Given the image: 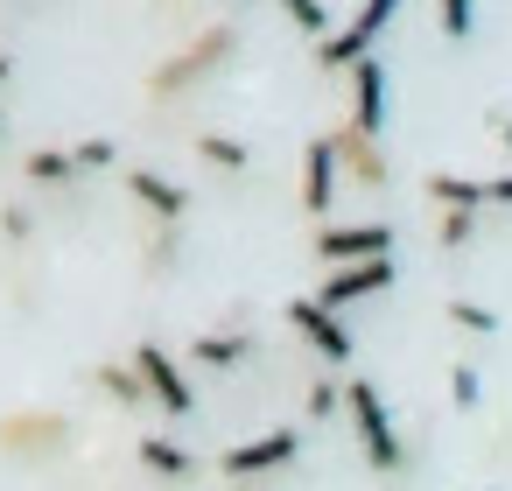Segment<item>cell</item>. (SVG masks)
<instances>
[{"label":"cell","mask_w":512,"mask_h":491,"mask_svg":"<svg viewBox=\"0 0 512 491\" xmlns=\"http://www.w3.org/2000/svg\"><path fill=\"white\" fill-rule=\"evenodd\" d=\"M8 78H15V57H0V85H8Z\"/></svg>","instance_id":"obj_28"},{"label":"cell","mask_w":512,"mask_h":491,"mask_svg":"<svg viewBox=\"0 0 512 491\" xmlns=\"http://www.w3.org/2000/svg\"><path fill=\"white\" fill-rule=\"evenodd\" d=\"M316 260H323V267L393 260V225H323V232H316Z\"/></svg>","instance_id":"obj_5"},{"label":"cell","mask_w":512,"mask_h":491,"mask_svg":"<svg viewBox=\"0 0 512 491\" xmlns=\"http://www.w3.org/2000/svg\"><path fill=\"white\" fill-rule=\"evenodd\" d=\"M337 162H344L337 134H309V148H302V211H309V218H330V197H337Z\"/></svg>","instance_id":"obj_8"},{"label":"cell","mask_w":512,"mask_h":491,"mask_svg":"<svg viewBox=\"0 0 512 491\" xmlns=\"http://www.w3.org/2000/svg\"><path fill=\"white\" fill-rule=\"evenodd\" d=\"M0 134H8V120H0Z\"/></svg>","instance_id":"obj_29"},{"label":"cell","mask_w":512,"mask_h":491,"mask_svg":"<svg viewBox=\"0 0 512 491\" xmlns=\"http://www.w3.org/2000/svg\"><path fill=\"white\" fill-rule=\"evenodd\" d=\"M197 155H204L211 169H232V176L253 162V155H246V141H232V134H197Z\"/></svg>","instance_id":"obj_17"},{"label":"cell","mask_w":512,"mask_h":491,"mask_svg":"<svg viewBox=\"0 0 512 491\" xmlns=\"http://www.w3.org/2000/svg\"><path fill=\"white\" fill-rule=\"evenodd\" d=\"M393 15H400V0H372V8H358L351 22H337V36H330V43H316V64H323V71H358L365 57H379V50H372V36H379Z\"/></svg>","instance_id":"obj_2"},{"label":"cell","mask_w":512,"mask_h":491,"mask_svg":"<svg viewBox=\"0 0 512 491\" xmlns=\"http://www.w3.org/2000/svg\"><path fill=\"white\" fill-rule=\"evenodd\" d=\"M386 99H393V85H386V57H365V64L351 71V134L379 141V134H386Z\"/></svg>","instance_id":"obj_7"},{"label":"cell","mask_w":512,"mask_h":491,"mask_svg":"<svg viewBox=\"0 0 512 491\" xmlns=\"http://www.w3.org/2000/svg\"><path fill=\"white\" fill-rule=\"evenodd\" d=\"M0 232H8V239H15V246H22V239H29V232H36V218H29V211H0Z\"/></svg>","instance_id":"obj_25"},{"label":"cell","mask_w":512,"mask_h":491,"mask_svg":"<svg viewBox=\"0 0 512 491\" xmlns=\"http://www.w3.org/2000/svg\"><path fill=\"white\" fill-rule=\"evenodd\" d=\"M232 43H239V29H232V22L204 29V36H197L183 57H169L162 71H148V92H155V99H176V92H183V85H197L211 64H225V57H232Z\"/></svg>","instance_id":"obj_3"},{"label":"cell","mask_w":512,"mask_h":491,"mask_svg":"<svg viewBox=\"0 0 512 491\" xmlns=\"http://www.w3.org/2000/svg\"><path fill=\"white\" fill-rule=\"evenodd\" d=\"M134 372L148 379V400H162V414H176V421H190V414H197V393H190V379L176 372V358H169L155 337H141V344H134Z\"/></svg>","instance_id":"obj_6"},{"label":"cell","mask_w":512,"mask_h":491,"mask_svg":"<svg viewBox=\"0 0 512 491\" xmlns=\"http://www.w3.org/2000/svg\"><path fill=\"white\" fill-rule=\"evenodd\" d=\"M302 407H309V421H330L337 407H344V386L323 372V379H309V393H302Z\"/></svg>","instance_id":"obj_19"},{"label":"cell","mask_w":512,"mask_h":491,"mask_svg":"<svg viewBox=\"0 0 512 491\" xmlns=\"http://www.w3.org/2000/svg\"><path fill=\"white\" fill-rule=\"evenodd\" d=\"M302 463V435L295 428H267V435H246L239 449L218 456V477H260V470H295Z\"/></svg>","instance_id":"obj_4"},{"label":"cell","mask_w":512,"mask_h":491,"mask_svg":"<svg viewBox=\"0 0 512 491\" xmlns=\"http://www.w3.org/2000/svg\"><path fill=\"white\" fill-rule=\"evenodd\" d=\"M428 197H435V211H484L491 204V190L470 183V176H456V169H435L428 176Z\"/></svg>","instance_id":"obj_13"},{"label":"cell","mask_w":512,"mask_h":491,"mask_svg":"<svg viewBox=\"0 0 512 491\" xmlns=\"http://www.w3.org/2000/svg\"><path fill=\"white\" fill-rule=\"evenodd\" d=\"M400 274H393V260H365V267H330L323 274V288H316V302L323 309H351V302H365V295H386Z\"/></svg>","instance_id":"obj_10"},{"label":"cell","mask_w":512,"mask_h":491,"mask_svg":"<svg viewBox=\"0 0 512 491\" xmlns=\"http://www.w3.org/2000/svg\"><path fill=\"white\" fill-rule=\"evenodd\" d=\"M288 323L309 337V351H323V358H330V372L351 358V330H344V316H337V309H323L316 295H295V302H288Z\"/></svg>","instance_id":"obj_9"},{"label":"cell","mask_w":512,"mask_h":491,"mask_svg":"<svg viewBox=\"0 0 512 491\" xmlns=\"http://www.w3.org/2000/svg\"><path fill=\"white\" fill-rule=\"evenodd\" d=\"M435 29H442V36H456V43H463V36H470V29H477V15H470V0H442V15H435Z\"/></svg>","instance_id":"obj_24"},{"label":"cell","mask_w":512,"mask_h":491,"mask_svg":"<svg viewBox=\"0 0 512 491\" xmlns=\"http://www.w3.org/2000/svg\"><path fill=\"white\" fill-rule=\"evenodd\" d=\"M449 400H456L463 414L484 400V386H477V365H449Z\"/></svg>","instance_id":"obj_23"},{"label":"cell","mask_w":512,"mask_h":491,"mask_svg":"<svg viewBox=\"0 0 512 491\" xmlns=\"http://www.w3.org/2000/svg\"><path fill=\"white\" fill-rule=\"evenodd\" d=\"M442 316H449L456 330H470V337H498V316H491L484 302H470V295H449V302H442Z\"/></svg>","instance_id":"obj_16"},{"label":"cell","mask_w":512,"mask_h":491,"mask_svg":"<svg viewBox=\"0 0 512 491\" xmlns=\"http://www.w3.org/2000/svg\"><path fill=\"white\" fill-rule=\"evenodd\" d=\"M484 190H491V204H505V211H512V176H491Z\"/></svg>","instance_id":"obj_26"},{"label":"cell","mask_w":512,"mask_h":491,"mask_svg":"<svg viewBox=\"0 0 512 491\" xmlns=\"http://www.w3.org/2000/svg\"><path fill=\"white\" fill-rule=\"evenodd\" d=\"M71 155H78V176H85V169H113V162H120V141H106V134H92V141H78Z\"/></svg>","instance_id":"obj_22"},{"label":"cell","mask_w":512,"mask_h":491,"mask_svg":"<svg viewBox=\"0 0 512 491\" xmlns=\"http://www.w3.org/2000/svg\"><path fill=\"white\" fill-rule=\"evenodd\" d=\"M127 190L155 211V225H183V211H190L183 183H169V176H155V169H127Z\"/></svg>","instance_id":"obj_11"},{"label":"cell","mask_w":512,"mask_h":491,"mask_svg":"<svg viewBox=\"0 0 512 491\" xmlns=\"http://www.w3.org/2000/svg\"><path fill=\"white\" fill-rule=\"evenodd\" d=\"M22 176H29V183H71V176H78V155H71V148H29Z\"/></svg>","instance_id":"obj_15"},{"label":"cell","mask_w":512,"mask_h":491,"mask_svg":"<svg viewBox=\"0 0 512 491\" xmlns=\"http://www.w3.org/2000/svg\"><path fill=\"white\" fill-rule=\"evenodd\" d=\"M288 22H295L302 36H323V43L337 36V22H330V8H316V0H288Z\"/></svg>","instance_id":"obj_20"},{"label":"cell","mask_w":512,"mask_h":491,"mask_svg":"<svg viewBox=\"0 0 512 491\" xmlns=\"http://www.w3.org/2000/svg\"><path fill=\"white\" fill-rule=\"evenodd\" d=\"M92 379H99V386H106V393H113L120 407H134V400H148V379H141L134 365H99Z\"/></svg>","instance_id":"obj_18"},{"label":"cell","mask_w":512,"mask_h":491,"mask_svg":"<svg viewBox=\"0 0 512 491\" xmlns=\"http://www.w3.org/2000/svg\"><path fill=\"white\" fill-rule=\"evenodd\" d=\"M344 407H351V421H358V442H365V463L372 470H407V449H400V428H393V414H386V393L372 386V379H351L344 386Z\"/></svg>","instance_id":"obj_1"},{"label":"cell","mask_w":512,"mask_h":491,"mask_svg":"<svg viewBox=\"0 0 512 491\" xmlns=\"http://www.w3.org/2000/svg\"><path fill=\"white\" fill-rule=\"evenodd\" d=\"M470 239H477V211H442L435 246H449V253H456V246H470Z\"/></svg>","instance_id":"obj_21"},{"label":"cell","mask_w":512,"mask_h":491,"mask_svg":"<svg viewBox=\"0 0 512 491\" xmlns=\"http://www.w3.org/2000/svg\"><path fill=\"white\" fill-rule=\"evenodd\" d=\"M134 449H141V470H155V477H169V484L197 477V456H190L183 442H169V435H141Z\"/></svg>","instance_id":"obj_12"},{"label":"cell","mask_w":512,"mask_h":491,"mask_svg":"<svg viewBox=\"0 0 512 491\" xmlns=\"http://www.w3.org/2000/svg\"><path fill=\"white\" fill-rule=\"evenodd\" d=\"M190 358H197V365H211V372H232V365H246V358H253V337H239V330H211V337H197V344H190Z\"/></svg>","instance_id":"obj_14"},{"label":"cell","mask_w":512,"mask_h":491,"mask_svg":"<svg viewBox=\"0 0 512 491\" xmlns=\"http://www.w3.org/2000/svg\"><path fill=\"white\" fill-rule=\"evenodd\" d=\"M491 134H498V141L512 148V113H491Z\"/></svg>","instance_id":"obj_27"}]
</instances>
